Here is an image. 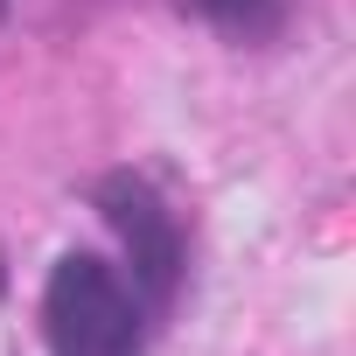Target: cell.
Returning <instances> with one entry per match:
<instances>
[{"instance_id":"6da1fadb","label":"cell","mask_w":356,"mask_h":356,"mask_svg":"<svg viewBox=\"0 0 356 356\" xmlns=\"http://www.w3.org/2000/svg\"><path fill=\"white\" fill-rule=\"evenodd\" d=\"M42 335L56 356H140L147 307L105 259L70 252V259H56V273L42 286Z\"/></svg>"},{"instance_id":"3957f363","label":"cell","mask_w":356,"mask_h":356,"mask_svg":"<svg viewBox=\"0 0 356 356\" xmlns=\"http://www.w3.org/2000/svg\"><path fill=\"white\" fill-rule=\"evenodd\" d=\"M182 15H196L238 42H266L280 29V0H182Z\"/></svg>"},{"instance_id":"277c9868","label":"cell","mask_w":356,"mask_h":356,"mask_svg":"<svg viewBox=\"0 0 356 356\" xmlns=\"http://www.w3.org/2000/svg\"><path fill=\"white\" fill-rule=\"evenodd\" d=\"M0 15H8V0H0Z\"/></svg>"},{"instance_id":"7a4b0ae2","label":"cell","mask_w":356,"mask_h":356,"mask_svg":"<svg viewBox=\"0 0 356 356\" xmlns=\"http://www.w3.org/2000/svg\"><path fill=\"white\" fill-rule=\"evenodd\" d=\"M98 210L119 231L126 259H133V293L140 307H168L175 280H182V231H175V210L154 196L147 175H105L98 182Z\"/></svg>"}]
</instances>
